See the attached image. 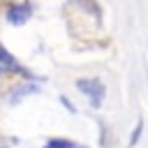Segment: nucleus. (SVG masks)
<instances>
[{"mask_svg":"<svg viewBox=\"0 0 148 148\" xmlns=\"http://www.w3.org/2000/svg\"><path fill=\"white\" fill-rule=\"evenodd\" d=\"M44 148H56V146H51V143H46V146H44Z\"/></svg>","mask_w":148,"mask_h":148,"instance_id":"nucleus-8","label":"nucleus"},{"mask_svg":"<svg viewBox=\"0 0 148 148\" xmlns=\"http://www.w3.org/2000/svg\"><path fill=\"white\" fill-rule=\"evenodd\" d=\"M141 130H143V120L136 123V127H134V132H132V139H130V146H136V141H139V136H141Z\"/></svg>","mask_w":148,"mask_h":148,"instance_id":"nucleus-6","label":"nucleus"},{"mask_svg":"<svg viewBox=\"0 0 148 148\" xmlns=\"http://www.w3.org/2000/svg\"><path fill=\"white\" fill-rule=\"evenodd\" d=\"M62 104H65V106H67V109H69V111H76V109H74V106H72V102H69V99H67V97H62Z\"/></svg>","mask_w":148,"mask_h":148,"instance_id":"nucleus-7","label":"nucleus"},{"mask_svg":"<svg viewBox=\"0 0 148 148\" xmlns=\"http://www.w3.org/2000/svg\"><path fill=\"white\" fill-rule=\"evenodd\" d=\"M76 88H79L83 95L92 97V104L99 106V102H102V97H104V86H102L99 79H79V81H76Z\"/></svg>","mask_w":148,"mask_h":148,"instance_id":"nucleus-1","label":"nucleus"},{"mask_svg":"<svg viewBox=\"0 0 148 148\" xmlns=\"http://www.w3.org/2000/svg\"><path fill=\"white\" fill-rule=\"evenodd\" d=\"M30 90H35V86H25V88H21V90H16V95H12V99H9V102H12V104H16V102H18V99H21L23 95H28Z\"/></svg>","mask_w":148,"mask_h":148,"instance_id":"nucleus-5","label":"nucleus"},{"mask_svg":"<svg viewBox=\"0 0 148 148\" xmlns=\"http://www.w3.org/2000/svg\"><path fill=\"white\" fill-rule=\"evenodd\" d=\"M0 65H5V67H16V60L12 58V53L0 44Z\"/></svg>","mask_w":148,"mask_h":148,"instance_id":"nucleus-3","label":"nucleus"},{"mask_svg":"<svg viewBox=\"0 0 148 148\" xmlns=\"http://www.w3.org/2000/svg\"><path fill=\"white\" fill-rule=\"evenodd\" d=\"M51 146H56V148H83V146H76V143H72V141H65V139H53V141H49Z\"/></svg>","mask_w":148,"mask_h":148,"instance_id":"nucleus-4","label":"nucleus"},{"mask_svg":"<svg viewBox=\"0 0 148 148\" xmlns=\"http://www.w3.org/2000/svg\"><path fill=\"white\" fill-rule=\"evenodd\" d=\"M30 14H32L30 5H14V7H9V12H7V21H9L12 25H21V23H25V21L30 18Z\"/></svg>","mask_w":148,"mask_h":148,"instance_id":"nucleus-2","label":"nucleus"}]
</instances>
